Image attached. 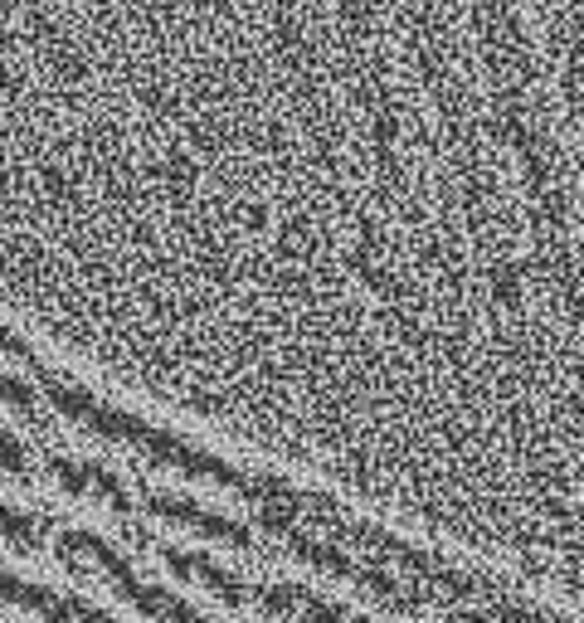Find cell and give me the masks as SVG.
Wrapping results in <instances>:
<instances>
[{"instance_id":"cell-1","label":"cell","mask_w":584,"mask_h":623,"mask_svg":"<svg viewBox=\"0 0 584 623\" xmlns=\"http://www.w3.org/2000/svg\"><path fill=\"white\" fill-rule=\"evenodd\" d=\"M35 376H39V386H45L49 404H54L64 419L83 424L88 433H98V439L127 443V449L146 453L151 463L175 467V473H185V477H205V482H219V487H229V492H248V477L254 473H244V467L215 459V453L195 449V443L175 439V433H166V429H151V424L137 419V414H127V410H112V404H102L98 394H88V390L73 386V380L54 376L49 366H35Z\"/></svg>"},{"instance_id":"cell-2","label":"cell","mask_w":584,"mask_h":623,"mask_svg":"<svg viewBox=\"0 0 584 623\" xmlns=\"http://www.w3.org/2000/svg\"><path fill=\"white\" fill-rule=\"evenodd\" d=\"M142 506L151 516H161V522H175V526H191V532H200V536H215V541H224V546H234V550H248L254 546V532L248 526H239V522H229V516H219L210 512V506H200V502H191V497H171V492H142Z\"/></svg>"},{"instance_id":"cell-3","label":"cell","mask_w":584,"mask_h":623,"mask_svg":"<svg viewBox=\"0 0 584 623\" xmlns=\"http://www.w3.org/2000/svg\"><path fill=\"white\" fill-rule=\"evenodd\" d=\"M161 560L175 570L181 579H195V585H205L219 604H234L244 609L248 604V585L244 579H234L229 570H219L210 555H195V550H175V546H161Z\"/></svg>"},{"instance_id":"cell-4","label":"cell","mask_w":584,"mask_h":623,"mask_svg":"<svg viewBox=\"0 0 584 623\" xmlns=\"http://www.w3.org/2000/svg\"><path fill=\"white\" fill-rule=\"evenodd\" d=\"M39 516H29V512H15V506H0V536H5L10 546H20V550H39Z\"/></svg>"},{"instance_id":"cell-5","label":"cell","mask_w":584,"mask_h":623,"mask_svg":"<svg viewBox=\"0 0 584 623\" xmlns=\"http://www.w3.org/2000/svg\"><path fill=\"white\" fill-rule=\"evenodd\" d=\"M487 288H492V297L502 303L507 312L521 307V268L511 264V258H497L492 273H487Z\"/></svg>"},{"instance_id":"cell-6","label":"cell","mask_w":584,"mask_h":623,"mask_svg":"<svg viewBox=\"0 0 584 623\" xmlns=\"http://www.w3.org/2000/svg\"><path fill=\"white\" fill-rule=\"evenodd\" d=\"M292 609H297L307 623H346V609L341 604H327V599L307 595V589H292Z\"/></svg>"},{"instance_id":"cell-7","label":"cell","mask_w":584,"mask_h":623,"mask_svg":"<svg viewBox=\"0 0 584 623\" xmlns=\"http://www.w3.org/2000/svg\"><path fill=\"white\" fill-rule=\"evenodd\" d=\"M64 609H69V619H73V623H118V619L108 614V609L88 604V599H64Z\"/></svg>"},{"instance_id":"cell-8","label":"cell","mask_w":584,"mask_h":623,"mask_svg":"<svg viewBox=\"0 0 584 623\" xmlns=\"http://www.w3.org/2000/svg\"><path fill=\"white\" fill-rule=\"evenodd\" d=\"M351 623H370V619H351Z\"/></svg>"}]
</instances>
